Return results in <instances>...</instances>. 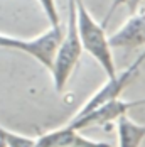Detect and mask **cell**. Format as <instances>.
Returning a JSON list of instances; mask_svg holds the SVG:
<instances>
[{"mask_svg":"<svg viewBox=\"0 0 145 147\" xmlns=\"http://www.w3.org/2000/svg\"><path fill=\"white\" fill-rule=\"evenodd\" d=\"M83 51H85V47H83L79 30H78V2H69L68 3V22H66L64 36H62L61 44L56 51L54 64L51 69L54 86L58 91H62L64 86L68 85Z\"/></svg>","mask_w":145,"mask_h":147,"instance_id":"cell-1","label":"cell"},{"mask_svg":"<svg viewBox=\"0 0 145 147\" xmlns=\"http://www.w3.org/2000/svg\"><path fill=\"white\" fill-rule=\"evenodd\" d=\"M78 30L85 51L89 53L108 78L116 74V66L111 54V42L105 32V26L98 24L96 19L89 14L83 0H78Z\"/></svg>","mask_w":145,"mask_h":147,"instance_id":"cell-2","label":"cell"},{"mask_svg":"<svg viewBox=\"0 0 145 147\" xmlns=\"http://www.w3.org/2000/svg\"><path fill=\"white\" fill-rule=\"evenodd\" d=\"M64 29H62V26L51 27L49 30H46L44 34L34 37V39H20V37H14L9 34H0V47L22 51V53L32 56L34 59H37L44 68H47L51 71L52 64H54V58H56V51H58L61 39L64 36Z\"/></svg>","mask_w":145,"mask_h":147,"instance_id":"cell-3","label":"cell"},{"mask_svg":"<svg viewBox=\"0 0 145 147\" xmlns=\"http://www.w3.org/2000/svg\"><path fill=\"white\" fill-rule=\"evenodd\" d=\"M145 105V98L140 100H110V102L100 105L98 108L88 112L86 115L81 117H72L68 125L72 129L83 130V129H89V127H110L111 123H116L123 115L128 113V110L135 108V107H142Z\"/></svg>","mask_w":145,"mask_h":147,"instance_id":"cell-4","label":"cell"},{"mask_svg":"<svg viewBox=\"0 0 145 147\" xmlns=\"http://www.w3.org/2000/svg\"><path fill=\"white\" fill-rule=\"evenodd\" d=\"M144 61H145V51H142L140 56L135 59L127 69H123L122 73H116L115 76H111V78H108V81H106L98 91H95V93L88 98L86 102H85V105L76 112L74 117L86 115L88 112L98 108V107L103 105V103L110 102V100H115V98H120L122 91L127 88V86L130 85L132 80L138 74L140 68H142V64H144Z\"/></svg>","mask_w":145,"mask_h":147,"instance_id":"cell-5","label":"cell"},{"mask_svg":"<svg viewBox=\"0 0 145 147\" xmlns=\"http://www.w3.org/2000/svg\"><path fill=\"white\" fill-rule=\"evenodd\" d=\"M113 47L135 49L145 46V9L135 10L132 15L110 36Z\"/></svg>","mask_w":145,"mask_h":147,"instance_id":"cell-6","label":"cell"},{"mask_svg":"<svg viewBox=\"0 0 145 147\" xmlns=\"http://www.w3.org/2000/svg\"><path fill=\"white\" fill-rule=\"evenodd\" d=\"M36 147H110L106 142H98L81 135L78 129L68 123L56 130L46 132L36 139Z\"/></svg>","mask_w":145,"mask_h":147,"instance_id":"cell-7","label":"cell"},{"mask_svg":"<svg viewBox=\"0 0 145 147\" xmlns=\"http://www.w3.org/2000/svg\"><path fill=\"white\" fill-rule=\"evenodd\" d=\"M118 147H140L145 140V125L137 123L128 115H123L116 122Z\"/></svg>","mask_w":145,"mask_h":147,"instance_id":"cell-8","label":"cell"},{"mask_svg":"<svg viewBox=\"0 0 145 147\" xmlns=\"http://www.w3.org/2000/svg\"><path fill=\"white\" fill-rule=\"evenodd\" d=\"M0 137L9 144V147H36V139L15 134L9 129H3V127H0Z\"/></svg>","mask_w":145,"mask_h":147,"instance_id":"cell-9","label":"cell"},{"mask_svg":"<svg viewBox=\"0 0 145 147\" xmlns=\"http://www.w3.org/2000/svg\"><path fill=\"white\" fill-rule=\"evenodd\" d=\"M39 3L42 7V10L46 14V17H47V20H49V24H51V27H61L56 0H39Z\"/></svg>","mask_w":145,"mask_h":147,"instance_id":"cell-10","label":"cell"},{"mask_svg":"<svg viewBox=\"0 0 145 147\" xmlns=\"http://www.w3.org/2000/svg\"><path fill=\"white\" fill-rule=\"evenodd\" d=\"M127 2H128V0H113V2H111V5H110V10H108V14L105 15V20H103V26H106V24H108V20H110V17L113 15V12H115L116 9H118L120 5H127Z\"/></svg>","mask_w":145,"mask_h":147,"instance_id":"cell-11","label":"cell"},{"mask_svg":"<svg viewBox=\"0 0 145 147\" xmlns=\"http://www.w3.org/2000/svg\"><path fill=\"white\" fill-rule=\"evenodd\" d=\"M0 147H9V144H7V142L2 139V137H0Z\"/></svg>","mask_w":145,"mask_h":147,"instance_id":"cell-12","label":"cell"},{"mask_svg":"<svg viewBox=\"0 0 145 147\" xmlns=\"http://www.w3.org/2000/svg\"><path fill=\"white\" fill-rule=\"evenodd\" d=\"M69 2H78V0H68V3H69Z\"/></svg>","mask_w":145,"mask_h":147,"instance_id":"cell-13","label":"cell"}]
</instances>
